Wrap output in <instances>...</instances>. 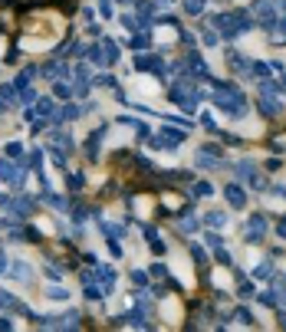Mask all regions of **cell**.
<instances>
[{
  "mask_svg": "<svg viewBox=\"0 0 286 332\" xmlns=\"http://www.w3.org/2000/svg\"><path fill=\"white\" fill-rule=\"evenodd\" d=\"M30 277H33V270L26 267V263H13V280L16 283H30Z\"/></svg>",
  "mask_w": 286,
  "mask_h": 332,
  "instance_id": "cell-1",
  "label": "cell"
},
{
  "mask_svg": "<svg viewBox=\"0 0 286 332\" xmlns=\"http://www.w3.org/2000/svg\"><path fill=\"white\" fill-rule=\"evenodd\" d=\"M102 56H105V63H119V46H115V40L102 43Z\"/></svg>",
  "mask_w": 286,
  "mask_h": 332,
  "instance_id": "cell-2",
  "label": "cell"
},
{
  "mask_svg": "<svg viewBox=\"0 0 286 332\" xmlns=\"http://www.w3.org/2000/svg\"><path fill=\"white\" fill-rule=\"evenodd\" d=\"M148 33H135V36H132V43H128V46L132 49H148Z\"/></svg>",
  "mask_w": 286,
  "mask_h": 332,
  "instance_id": "cell-3",
  "label": "cell"
},
{
  "mask_svg": "<svg viewBox=\"0 0 286 332\" xmlns=\"http://www.w3.org/2000/svg\"><path fill=\"white\" fill-rule=\"evenodd\" d=\"M20 102H23V105L36 102V89H23V92H20Z\"/></svg>",
  "mask_w": 286,
  "mask_h": 332,
  "instance_id": "cell-4",
  "label": "cell"
},
{
  "mask_svg": "<svg viewBox=\"0 0 286 332\" xmlns=\"http://www.w3.org/2000/svg\"><path fill=\"white\" fill-rule=\"evenodd\" d=\"M53 95H56V99H69V86L56 82V86H53Z\"/></svg>",
  "mask_w": 286,
  "mask_h": 332,
  "instance_id": "cell-5",
  "label": "cell"
},
{
  "mask_svg": "<svg viewBox=\"0 0 286 332\" xmlns=\"http://www.w3.org/2000/svg\"><path fill=\"white\" fill-rule=\"evenodd\" d=\"M36 112H40V115H49V112H53V102H49V99H40V102H36Z\"/></svg>",
  "mask_w": 286,
  "mask_h": 332,
  "instance_id": "cell-6",
  "label": "cell"
},
{
  "mask_svg": "<svg viewBox=\"0 0 286 332\" xmlns=\"http://www.w3.org/2000/svg\"><path fill=\"white\" fill-rule=\"evenodd\" d=\"M53 296H56V300H66V296H69V293H66L63 286H49V300H53Z\"/></svg>",
  "mask_w": 286,
  "mask_h": 332,
  "instance_id": "cell-7",
  "label": "cell"
},
{
  "mask_svg": "<svg viewBox=\"0 0 286 332\" xmlns=\"http://www.w3.org/2000/svg\"><path fill=\"white\" fill-rule=\"evenodd\" d=\"M20 151H23V145H20V142H10V145H7V155H10V158H16Z\"/></svg>",
  "mask_w": 286,
  "mask_h": 332,
  "instance_id": "cell-8",
  "label": "cell"
},
{
  "mask_svg": "<svg viewBox=\"0 0 286 332\" xmlns=\"http://www.w3.org/2000/svg\"><path fill=\"white\" fill-rule=\"evenodd\" d=\"M99 13H102L105 20H112V3H109V0H102V3H99Z\"/></svg>",
  "mask_w": 286,
  "mask_h": 332,
  "instance_id": "cell-9",
  "label": "cell"
},
{
  "mask_svg": "<svg viewBox=\"0 0 286 332\" xmlns=\"http://www.w3.org/2000/svg\"><path fill=\"white\" fill-rule=\"evenodd\" d=\"M0 99L10 102V99H13V86H0Z\"/></svg>",
  "mask_w": 286,
  "mask_h": 332,
  "instance_id": "cell-10",
  "label": "cell"
},
{
  "mask_svg": "<svg viewBox=\"0 0 286 332\" xmlns=\"http://www.w3.org/2000/svg\"><path fill=\"white\" fill-rule=\"evenodd\" d=\"M7 270V257H3V250H0V273Z\"/></svg>",
  "mask_w": 286,
  "mask_h": 332,
  "instance_id": "cell-11",
  "label": "cell"
},
{
  "mask_svg": "<svg viewBox=\"0 0 286 332\" xmlns=\"http://www.w3.org/2000/svg\"><path fill=\"white\" fill-rule=\"evenodd\" d=\"M119 3H132V0H119Z\"/></svg>",
  "mask_w": 286,
  "mask_h": 332,
  "instance_id": "cell-12",
  "label": "cell"
},
{
  "mask_svg": "<svg viewBox=\"0 0 286 332\" xmlns=\"http://www.w3.org/2000/svg\"><path fill=\"white\" fill-rule=\"evenodd\" d=\"M161 3H171V0H161Z\"/></svg>",
  "mask_w": 286,
  "mask_h": 332,
  "instance_id": "cell-13",
  "label": "cell"
}]
</instances>
